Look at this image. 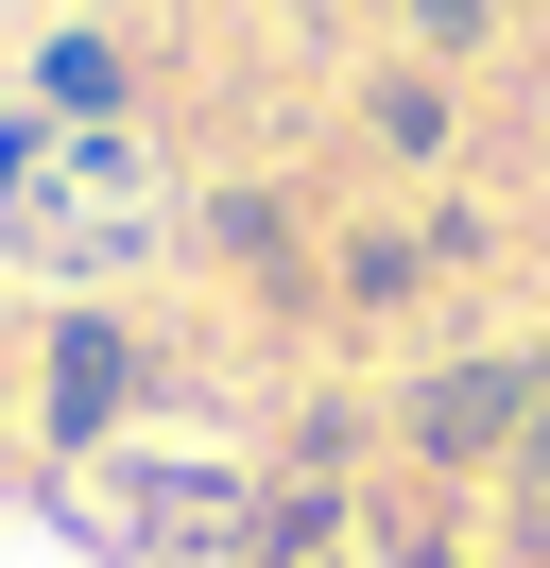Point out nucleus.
Wrapping results in <instances>:
<instances>
[{"mask_svg": "<svg viewBox=\"0 0 550 568\" xmlns=\"http://www.w3.org/2000/svg\"><path fill=\"white\" fill-rule=\"evenodd\" d=\"M172 173L138 121H52V104H0V276L34 293H103L138 258H172Z\"/></svg>", "mask_w": 550, "mask_h": 568, "instance_id": "obj_1", "label": "nucleus"}, {"mask_svg": "<svg viewBox=\"0 0 550 568\" xmlns=\"http://www.w3.org/2000/svg\"><path fill=\"white\" fill-rule=\"evenodd\" d=\"M138 414H155V345H138V311L69 293L52 345H34V379H18V430H34L52 465H103V448H138Z\"/></svg>", "mask_w": 550, "mask_h": 568, "instance_id": "obj_2", "label": "nucleus"}, {"mask_svg": "<svg viewBox=\"0 0 550 568\" xmlns=\"http://www.w3.org/2000/svg\"><path fill=\"white\" fill-rule=\"evenodd\" d=\"M103 517H121L138 551H172V568H241L258 465H224V448H103Z\"/></svg>", "mask_w": 550, "mask_h": 568, "instance_id": "obj_3", "label": "nucleus"}, {"mask_svg": "<svg viewBox=\"0 0 550 568\" xmlns=\"http://www.w3.org/2000/svg\"><path fill=\"white\" fill-rule=\"evenodd\" d=\"M533 396H550V362H430V379L396 396V448L430 465V483H481V465H516L533 448Z\"/></svg>", "mask_w": 550, "mask_h": 568, "instance_id": "obj_4", "label": "nucleus"}, {"mask_svg": "<svg viewBox=\"0 0 550 568\" xmlns=\"http://www.w3.org/2000/svg\"><path fill=\"white\" fill-rule=\"evenodd\" d=\"M190 242L224 258V276H258L275 311H309V293H327V276H309V242H293V190H206V207H190Z\"/></svg>", "mask_w": 550, "mask_h": 568, "instance_id": "obj_5", "label": "nucleus"}, {"mask_svg": "<svg viewBox=\"0 0 550 568\" xmlns=\"http://www.w3.org/2000/svg\"><path fill=\"white\" fill-rule=\"evenodd\" d=\"M18 104H52V121H138V52L103 36V18H52L34 36V87Z\"/></svg>", "mask_w": 550, "mask_h": 568, "instance_id": "obj_6", "label": "nucleus"}, {"mask_svg": "<svg viewBox=\"0 0 550 568\" xmlns=\"http://www.w3.org/2000/svg\"><path fill=\"white\" fill-rule=\"evenodd\" d=\"M344 483H258V534H241V568H344Z\"/></svg>", "mask_w": 550, "mask_h": 568, "instance_id": "obj_7", "label": "nucleus"}, {"mask_svg": "<svg viewBox=\"0 0 550 568\" xmlns=\"http://www.w3.org/2000/svg\"><path fill=\"white\" fill-rule=\"evenodd\" d=\"M361 139L396 155V173H430V155L465 139V104H447V70H378V87H361Z\"/></svg>", "mask_w": 550, "mask_h": 568, "instance_id": "obj_8", "label": "nucleus"}, {"mask_svg": "<svg viewBox=\"0 0 550 568\" xmlns=\"http://www.w3.org/2000/svg\"><path fill=\"white\" fill-rule=\"evenodd\" d=\"M344 276H327V311H412V293H430V242H412V224H361V242H327Z\"/></svg>", "mask_w": 550, "mask_h": 568, "instance_id": "obj_9", "label": "nucleus"}, {"mask_svg": "<svg viewBox=\"0 0 550 568\" xmlns=\"http://www.w3.org/2000/svg\"><path fill=\"white\" fill-rule=\"evenodd\" d=\"M361 448H378V414H361V396H309V414H293V465H275V483H344Z\"/></svg>", "mask_w": 550, "mask_h": 568, "instance_id": "obj_10", "label": "nucleus"}, {"mask_svg": "<svg viewBox=\"0 0 550 568\" xmlns=\"http://www.w3.org/2000/svg\"><path fill=\"white\" fill-rule=\"evenodd\" d=\"M499 483H516V534H533V551H550V396H533V448H516Z\"/></svg>", "mask_w": 550, "mask_h": 568, "instance_id": "obj_11", "label": "nucleus"}, {"mask_svg": "<svg viewBox=\"0 0 550 568\" xmlns=\"http://www.w3.org/2000/svg\"><path fill=\"white\" fill-rule=\"evenodd\" d=\"M412 18V52H481V18H499V0H396Z\"/></svg>", "mask_w": 550, "mask_h": 568, "instance_id": "obj_12", "label": "nucleus"}, {"mask_svg": "<svg viewBox=\"0 0 550 568\" xmlns=\"http://www.w3.org/2000/svg\"><path fill=\"white\" fill-rule=\"evenodd\" d=\"M396 568H481V551H430V534H396Z\"/></svg>", "mask_w": 550, "mask_h": 568, "instance_id": "obj_13", "label": "nucleus"}, {"mask_svg": "<svg viewBox=\"0 0 550 568\" xmlns=\"http://www.w3.org/2000/svg\"><path fill=\"white\" fill-rule=\"evenodd\" d=\"M0 430H18V379H0Z\"/></svg>", "mask_w": 550, "mask_h": 568, "instance_id": "obj_14", "label": "nucleus"}]
</instances>
